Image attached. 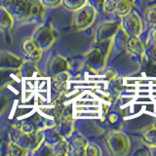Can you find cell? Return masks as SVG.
I'll return each instance as SVG.
<instances>
[]
</instances>
